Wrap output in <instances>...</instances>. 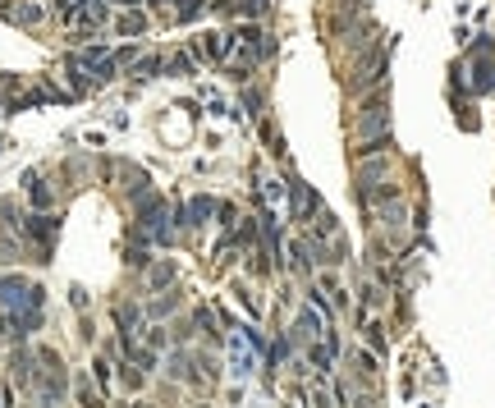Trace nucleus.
Segmentation results:
<instances>
[{
	"label": "nucleus",
	"instance_id": "f03ea898",
	"mask_svg": "<svg viewBox=\"0 0 495 408\" xmlns=\"http://www.w3.org/2000/svg\"><path fill=\"white\" fill-rule=\"evenodd\" d=\"M230 51H234V37H225V33H211V37H207V56H211V60L230 56Z\"/></svg>",
	"mask_w": 495,
	"mask_h": 408
},
{
	"label": "nucleus",
	"instance_id": "6e6552de",
	"mask_svg": "<svg viewBox=\"0 0 495 408\" xmlns=\"http://www.w3.org/2000/svg\"><path fill=\"white\" fill-rule=\"evenodd\" d=\"M120 5H133V0H120Z\"/></svg>",
	"mask_w": 495,
	"mask_h": 408
},
{
	"label": "nucleus",
	"instance_id": "7ed1b4c3",
	"mask_svg": "<svg viewBox=\"0 0 495 408\" xmlns=\"http://www.w3.org/2000/svg\"><path fill=\"white\" fill-rule=\"evenodd\" d=\"M28 234H37L42 243H51V234H55V221H51V216H33V221H28Z\"/></svg>",
	"mask_w": 495,
	"mask_h": 408
},
{
	"label": "nucleus",
	"instance_id": "39448f33",
	"mask_svg": "<svg viewBox=\"0 0 495 408\" xmlns=\"http://www.w3.org/2000/svg\"><path fill=\"white\" fill-rule=\"evenodd\" d=\"M152 69H161V60H133V78H152Z\"/></svg>",
	"mask_w": 495,
	"mask_h": 408
},
{
	"label": "nucleus",
	"instance_id": "423d86ee",
	"mask_svg": "<svg viewBox=\"0 0 495 408\" xmlns=\"http://www.w3.org/2000/svg\"><path fill=\"white\" fill-rule=\"evenodd\" d=\"M234 10H243V14H266V0H239Z\"/></svg>",
	"mask_w": 495,
	"mask_h": 408
},
{
	"label": "nucleus",
	"instance_id": "20e7f679",
	"mask_svg": "<svg viewBox=\"0 0 495 408\" xmlns=\"http://www.w3.org/2000/svg\"><path fill=\"white\" fill-rule=\"evenodd\" d=\"M143 28H147V19H143V14H124V19H120V33H143Z\"/></svg>",
	"mask_w": 495,
	"mask_h": 408
},
{
	"label": "nucleus",
	"instance_id": "0eeeda50",
	"mask_svg": "<svg viewBox=\"0 0 495 408\" xmlns=\"http://www.w3.org/2000/svg\"><path fill=\"white\" fill-rule=\"evenodd\" d=\"M170 74H193V60H188V56H175V60H170Z\"/></svg>",
	"mask_w": 495,
	"mask_h": 408
},
{
	"label": "nucleus",
	"instance_id": "f257e3e1",
	"mask_svg": "<svg viewBox=\"0 0 495 408\" xmlns=\"http://www.w3.org/2000/svg\"><path fill=\"white\" fill-rule=\"evenodd\" d=\"M289 202H294V221H308L312 211H317V193H312L303 179H294V184H289Z\"/></svg>",
	"mask_w": 495,
	"mask_h": 408
}]
</instances>
